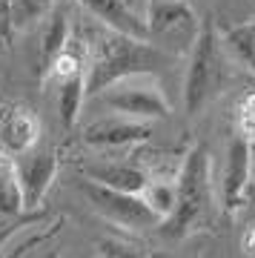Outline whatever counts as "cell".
I'll list each match as a JSON object with an SVG mask.
<instances>
[{"label":"cell","mask_w":255,"mask_h":258,"mask_svg":"<svg viewBox=\"0 0 255 258\" xmlns=\"http://www.w3.org/2000/svg\"><path fill=\"white\" fill-rule=\"evenodd\" d=\"M178 57L169 55L152 40L132 37L123 32H100L86 57V98H98L112 83L138 78V75H158L164 66H172Z\"/></svg>","instance_id":"6da1fadb"},{"label":"cell","mask_w":255,"mask_h":258,"mask_svg":"<svg viewBox=\"0 0 255 258\" xmlns=\"http://www.w3.org/2000/svg\"><path fill=\"white\" fill-rule=\"evenodd\" d=\"M212 210V178H210V149L204 144L186 152L181 169L175 175V207L158 224L166 238H186L198 232Z\"/></svg>","instance_id":"7a4b0ae2"},{"label":"cell","mask_w":255,"mask_h":258,"mask_svg":"<svg viewBox=\"0 0 255 258\" xmlns=\"http://www.w3.org/2000/svg\"><path fill=\"white\" fill-rule=\"evenodd\" d=\"M227 78V57L221 49L212 23L201 26V35L195 46L189 49V66H186V81H183V109L186 115H195L221 92Z\"/></svg>","instance_id":"3957f363"},{"label":"cell","mask_w":255,"mask_h":258,"mask_svg":"<svg viewBox=\"0 0 255 258\" xmlns=\"http://www.w3.org/2000/svg\"><path fill=\"white\" fill-rule=\"evenodd\" d=\"M146 32L149 40L166 49L169 55H189L201 35V18L186 0H149L146 6Z\"/></svg>","instance_id":"277c9868"},{"label":"cell","mask_w":255,"mask_h":258,"mask_svg":"<svg viewBox=\"0 0 255 258\" xmlns=\"http://www.w3.org/2000/svg\"><path fill=\"white\" fill-rule=\"evenodd\" d=\"M78 189L86 195V201H89L106 221L118 224V227H126V230H146V227H158V224H161V215L144 201L141 192L112 189V186L95 184L89 178H81V181H78Z\"/></svg>","instance_id":"5b68a950"},{"label":"cell","mask_w":255,"mask_h":258,"mask_svg":"<svg viewBox=\"0 0 255 258\" xmlns=\"http://www.w3.org/2000/svg\"><path fill=\"white\" fill-rule=\"evenodd\" d=\"M152 75H138V78H126V81L112 83L109 89H103L98 95V101L103 106H109L118 115L135 120H152V118H166L169 115V101L164 98L161 86L149 83Z\"/></svg>","instance_id":"8992f818"},{"label":"cell","mask_w":255,"mask_h":258,"mask_svg":"<svg viewBox=\"0 0 255 258\" xmlns=\"http://www.w3.org/2000/svg\"><path fill=\"white\" fill-rule=\"evenodd\" d=\"M15 164H18L20 186H23V201H26V207H37L40 198L46 195V189L55 181V172H57L55 149L35 144L23 155L15 158Z\"/></svg>","instance_id":"52a82bcc"},{"label":"cell","mask_w":255,"mask_h":258,"mask_svg":"<svg viewBox=\"0 0 255 258\" xmlns=\"http://www.w3.org/2000/svg\"><path fill=\"white\" fill-rule=\"evenodd\" d=\"M152 138V126L144 120L126 118H100L95 123L83 129V141L95 149H120V147H132V144H144Z\"/></svg>","instance_id":"ba28073f"},{"label":"cell","mask_w":255,"mask_h":258,"mask_svg":"<svg viewBox=\"0 0 255 258\" xmlns=\"http://www.w3.org/2000/svg\"><path fill=\"white\" fill-rule=\"evenodd\" d=\"M40 138V123L29 109L12 106L0 112V155L18 158L32 149Z\"/></svg>","instance_id":"9c48e42d"},{"label":"cell","mask_w":255,"mask_h":258,"mask_svg":"<svg viewBox=\"0 0 255 258\" xmlns=\"http://www.w3.org/2000/svg\"><path fill=\"white\" fill-rule=\"evenodd\" d=\"M249 175H252V144L235 132L227 147V166H224V181H221V195L227 207H238V201L246 192Z\"/></svg>","instance_id":"30bf717a"},{"label":"cell","mask_w":255,"mask_h":258,"mask_svg":"<svg viewBox=\"0 0 255 258\" xmlns=\"http://www.w3.org/2000/svg\"><path fill=\"white\" fill-rule=\"evenodd\" d=\"M83 175L95 181V184L112 186V189H123V192H144L149 184L141 166L126 164V161H98V164H86L83 166Z\"/></svg>","instance_id":"8fae6325"},{"label":"cell","mask_w":255,"mask_h":258,"mask_svg":"<svg viewBox=\"0 0 255 258\" xmlns=\"http://www.w3.org/2000/svg\"><path fill=\"white\" fill-rule=\"evenodd\" d=\"M78 3L89 12L92 18H98L106 29H112V32H123V35L149 40L146 20L138 18V15L129 9L123 0H78Z\"/></svg>","instance_id":"7c38bea8"},{"label":"cell","mask_w":255,"mask_h":258,"mask_svg":"<svg viewBox=\"0 0 255 258\" xmlns=\"http://www.w3.org/2000/svg\"><path fill=\"white\" fill-rule=\"evenodd\" d=\"M55 89H57V115H60V123L69 129V126H75L78 112L83 106V98H86V69L66 75V78H57Z\"/></svg>","instance_id":"4fadbf2b"},{"label":"cell","mask_w":255,"mask_h":258,"mask_svg":"<svg viewBox=\"0 0 255 258\" xmlns=\"http://www.w3.org/2000/svg\"><path fill=\"white\" fill-rule=\"evenodd\" d=\"M69 43V12L63 3H57L55 9L46 15L43 23V60L52 63Z\"/></svg>","instance_id":"5bb4252c"},{"label":"cell","mask_w":255,"mask_h":258,"mask_svg":"<svg viewBox=\"0 0 255 258\" xmlns=\"http://www.w3.org/2000/svg\"><path fill=\"white\" fill-rule=\"evenodd\" d=\"M26 207L15 158L0 155V215H18Z\"/></svg>","instance_id":"9a60e30c"},{"label":"cell","mask_w":255,"mask_h":258,"mask_svg":"<svg viewBox=\"0 0 255 258\" xmlns=\"http://www.w3.org/2000/svg\"><path fill=\"white\" fill-rule=\"evenodd\" d=\"M57 6V0H6V18L15 32L35 26L37 20H46V15Z\"/></svg>","instance_id":"2e32d148"},{"label":"cell","mask_w":255,"mask_h":258,"mask_svg":"<svg viewBox=\"0 0 255 258\" xmlns=\"http://www.w3.org/2000/svg\"><path fill=\"white\" fill-rule=\"evenodd\" d=\"M224 52H229V57L246 66L249 72H255V23L229 29L224 37Z\"/></svg>","instance_id":"e0dca14e"},{"label":"cell","mask_w":255,"mask_h":258,"mask_svg":"<svg viewBox=\"0 0 255 258\" xmlns=\"http://www.w3.org/2000/svg\"><path fill=\"white\" fill-rule=\"evenodd\" d=\"M141 195L164 221L175 207V178H149V184H146V189Z\"/></svg>","instance_id":"ac0fdd59"},{"label":"cell","mask_w":255,"mask_h":258,"mask_svg":"<svg viewBox=\"0 0 255 258\" xmlns=\"http://www.w3.org/2000/svg\"><path fill=\"white\" fill-rule=\"evenodd\" d=\"M100 258H144L146 249L138 241H126V238H103L98 244Z\"/></svg>","instance_id":"d6986e66"},{"label":"cell","mask_w":255,"mask_h":258,"mask_svg":"<svg viewBox=\"0 0 255 258\" xmlns=\"http://www.w3.org/2000/svg\"><path fill=\"white\" fill-rule=\"evenodd\" d=\"M238 135L255 144V92H246L238 103Z\"/></svg>","instance_id":"ffe728a7"}]
</instances>
